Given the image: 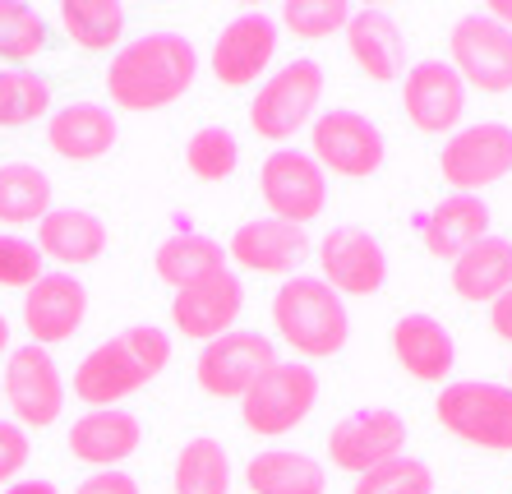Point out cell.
Returning <instances> with one entry per match:
<instances>
[{
  "label": "cell",
  "instance_id": "obj_1",
  "mask_svg": "<svg viewBox=\"0 0 512 494\" xmlns=\"http://www.w3.org/2000/svg\"><path fill=\"white\" fill-rule=\"evenodd\" d=\"M199 47L185 33H143L107 65V97L120 111H162L194 88Z\"/></svg>",
  "mask_w": 512,
  "mask_h": 494
},
{
  "label": "cell",
  "instance_id": "obj_2",
  "mask_svg": "<svg viewBox=\"0 0 512 494\" xmlns=\"http://www.w3.org/2000/svg\"><path fill=\"white\" fill-rule=\"evenodd\" d=\"M171 361V338L153 324H130L116 338L97 342L88 351L79 370H74V398L88 402L93 411H107L139 393L143 384H153Z\"/></svg>",
  "mask_w": 512,
  "mask_h": 494
},
{
  "label": "cell",
  "instance_id": "obj_3",
  "mask_svg": "<svg viewBox=\"0 0 512 494\" xmlns=\"http://www.w3.org/2000/svg\"><path fill=\"white\" fill-rule=\"evenodd\" d=\"M273 328L296 356L328 361L351 338V314H346V301L323 278L296 273L273 296Z\"/></svg>",
  "mask_w": 512,
  "mask_h": 494
},
{
  "label": "cell",
  "instance_id": "obj_4",
  "mask_svg": "<svg viewBox=\"0 0 512 494\" xmlns=\"http://www.w3.org/2000/svg\"><path fill=\"white\" fill-rule=\"evenodd\" d=\"M434 416L453 439L485 453H512V388L485 384V379H462L443 384L434 398Z\"/></svg>",
  "mask_w": 512,
  "mask_h": 494
},
{
  "label": "cell",
  "instance_id": "obj_5",
  "mask_svg": "<svg viewBox=\"0 0 512 494\" xmlns=\"http://www.w3.org/2000/svg\"><path fill=\"white\" fill-rule=\"evenodd\" d=\"M319 102H323V65L300 56V61L282 65L259 84V93L250 102V125L268 144H286L305 125H314Z\"/></svg>",
  "mask_w": 512,
  "mask_h": 494
},
{
  "label": "cell",
  "instance_id": "obj_6",
  "mask_svg": "<svg viewBox=\"0 0 512 494\" xmlns=\"http://www.w3.org/2000/svg\"><path fill=\"white\" fill-rule=\"evenodd\" d=\"M314 402H319V374L310 365L277 361L240 398V421H245L250 434H259V439H282V434H291L296 425L310 421Z\"/></svg>",
  "mask_w": 512,
  "mask_h": 494
},
{
  "label": "cell",
  "instance_id": "obj_7",
  "mask_svg": "<svg viewBox=\"0 0 512 494\" xmlns=\"http://www.w3.org/2000/svg\"><path fill=\"white\" fill-rule=\"evenodd\" d=\"M310 157L323 167V176H346V181H365L383 167L388 157V144H383V130L360 116V111H319L310 125Z\"/></svg>",
  "mask_w": 512,
  "mask_h": 494
},
{
  "label": "cell",
  "instance_id": "obj_8",
  "mask_svg": "<svg viewBox=\"0 0 512 494\" xmlns=\"http://www.w3.org/2000/svg\"><path fill=\"white\" fill-rule=\"evenodd\" d=\"M273 365H277L273 338H263L254 328H231V333H222L217 342H208V347L199 351L194 379H199V388L208 398L240 402Z\"/></svg>",
  "mask_w": 512,
  "mask_h": 494
},
{
  "label": "cell",
  "instance_id": "obj_9",
  "mask_svg": "<svg viewBox=\"0 0 512 494\" xmlns=\"http://www.w3.org/2000/svg\"><path fill=\"white\" fill-rule=\"evenodd\" d=\"M259 194L268 213L291 222V227H310L314 217L328 208V176L310 153L300 148H273L259 167Z\"/></svg>",
  "mask_w": 512,
  "mask_h": 494
},
{
  "label": "cell",
  "instance_id": "obj_10",
  "mask_svg": "<svg viewBox=\"0 0 512 494\" xmlns=\"http://www.w3.org/2000/svg\"><path fill=\"white\" fill-rule=\"evenodd\" d=\"M439 171L453 185V194H480L489 185H499L512 171V125H462L457 134H448V144L439 153Z\"/></svg>",
  "mask_w": 512,
  "mask_h": 494
},
{
  "label": "cell",
  "instance_id": "obj_11",
  "mask_svg": "<svg viewBox=\"0 0 512 494\" xmlns=\"http://www.w3.org/2000/svg\"><path fill=\"white\" fill-rule=\"evenodd\" d=\"M448 65L480 93H512V33L485 10L462 14L448 33Z\"/></svg>",
  "mask_w": 512,
  "mask_h": 494
},
{
  "label": "cell",
  "instance_id": "obj_12",
  "mask_svg": "<svg viewBox=\"0 0 512 494\" xmlns=\"http://www.w3.org/2000/svg\"><path fill=\"white\" fill-rule=\"evenodd\" d=\"M5 402L14 411V425H33V430H47L60 421L65 411V379H60V365L47 347H14L10 365H5Z\"/></svg>",
  "mask_w": 512,
  "mask_h": 494
},
{
  "label": "cell",
  "instance_id": "obj_13",
  "mask_svg": "<svg viewBox=\"0 0 512 494\" xmlns=\"http://www.w3.org/2000/svg\"><path fill=\"white\" fill-rule=\"evenodd\" d=\"M402 448L406 421L388 407H360L328 430V458H333L337 471H351V476H365L383 462L402 458Z\"/></svg>",
  "mask_w": 512,
  "mask_h": 494
},
{
  "label": "cell",
  "instance_id": "obj_14",
  "mask_svg": "<svg viewBox=\"0 0 512 494\" xmlns=\"http://www.w3.org/2000/svg\"><path fill=\"white\" fill-rule=\"evenodd\" d=\"M402 111L420 134H457L466 116V84L448 61H420L402 79Z\"/></svg>",
  "mask_w": 512,
  "mask_h": 494
},
{
  "label": "cell",
  "instance_id": "obj_15",
  "mask_svg": "<svg viewBox=\"0 0 512 494\" xmlns=\"http://www.w3.org/2000/svg\"><path fill=\"white\" fill-rule=\"evenodd\" d=\"M323 282L337 296H379L388 282V254L365 227H333L319 241Z\"/></svg>",
  "mask_w": 512,
  "mask_h": 494
},
{
  "label": "cell",
  "instance_id": "obj_16",
  "mask_svg": "<svg viewBox=\"0 0 512 494\" xmlns=\"http://www.w3.org/2000/svg\"><path fill=\"white\" fill-rule=\"evenodd\" d=\"M277 28L273 14L250 10V14H236L222 33H217V47H213V79L227 88H250L259 84V74L273 65L277 56Z\"/></svg>",
  "mask_w": 512,
  "mask_h": 494
},
{
  "label": "cell",
  "instance_id": "obj_17",
  "mask_svg": "<svg viewBox=\"0 0 512 494\" xmlns=\"http://www.w3.org/2000/svg\"><path fill=\"white\" fill-rule=\"evenodd\" d=\"M240 310H245V287H240V278L231 268H222L213 278H203L171 296V324H176L185 338L203 342V347L217 342L222 333H231Z\"/></svg>",
  "mask_w": 512,
  "mask_h": 494
},
{
  "label": "cell",
  "instance_id": "obj_18",
  "mask_svg": "<svg viewBox=\"0 0 512 494\" xmlns=\"http://www.w3.org/2000/svg\"><path fill=\"white\" fill-rule=\"evenodd\" d=\"M310 254L305 227H291L282 217H250L231 231L227 259H236L245 273H277V278H296V268Z\"/></svg>",
  "mask_w": 512,
  "mask_h": 494
},
{
  "label": "cell",
  "instance_id": "obj_19",
  "mask_svg": "<svg viewBox=\"0 0 512 494\" xmlns=\"http://www.w3.org/2000/svg\"><path fill=\"white\" fill-rule=\"evenodd\" d=\"M88 314V287L74 273H42L37 287L24 291V328L33 333L37 347L70 342L84 328Z\"/></svg>",
  "mask_w": 512,
  "mask_h": 494
},
{
  "label": "cell",
  "instance_id": "obj_20",
  "mask_svg": "<svg viewBox=\"0 0 512 494\" xmlns=\"http://www.w3.org/2000/svg\"><path fill=\"white\" fill-rule=\"evenodd\" d=\"M346 51H351V61L360 65V74L374 79V84H393V79L406 74V33L397 28L393 14L379 10V5L351 10Z\"/></svg>",
  "mask_w": 512,
  "mask_h": 494
},
{
  "label": "cell",
  "instance_id": "obj_21",
  "mask_svg": "<svg viewBox=\"0 0 512 494\" xmlns=\"http://www.w3.org/2000/svg\"><path fill=\"white\" fill-rule=\"evenodd\" d=\"M416 231L434 259H448V264H453L457 254H466L476 241L489 236V204L480 194H448V199H439L429 213L416 217Z\"/></svg>",
  "mask_w": 512,
  "mask_h": 494
},
{
  "label": "cell",
  "instance_id": "obj_22",
  "mask_svg": "<svg viewBox=\"0 0 512 494\" xmlns=\"http://www.w3.org/2000/svg\"><path fill=\"white\" fill-rule=\"evenodd\" d=\"M393 356L420 384H448L457 365V342L434 314H402L393 324Z\"/></svg>",
  "mask_w": 512,
  "mask_h": 494
},
{
  "label": "cell",
  "instance_id": "obj_23",
  "mask_svg": "<svg viewBox=\"0 0 512 494\" xmlns=\"http://www.w3.org/2000/svg\"><path fill=\"white\" fill-rule=\"evenodd\" d=\"M139 439H143V425H139V416L125 407L88 411V416H79V421L70 425V453L97 471H116L125 458H134V453H139Z\"/></svg>",
  "mask_w": 512,
  "mask_h": 494
},
{
  "label": "cell",
  "instance_id": "obj_24",
  "mask_svg": "<svg viewBox=\"0 0 512 494\" xmlns=\"http://www.w3.org/2000/svg\"><path fill=\"white\" fill-rule=\"evenodd\" d=\"M116 116L102 102H70L47 121V144L65 162H97L116 148Z\"/></svg>",
  "mask_w": 512,
  "mask_h": 494
},
{
  "label": "cell",
  "instance_id": "obj_25",
  "mask_svg": "<svg viewBox=\"0 0 512 494\" xmlns=\"http://www.w3.org/2000/svg\"><path fill=\"white\" fill-rule=\"evenodd\" d=\"M107 222L88 208H51L37 222V250L42 259H56L60 268H88L107 250Z\"/></svg>",
  "mask_w": 512,
  "mask_h": 494
},
{
  "label": "cell",
  "instance_id": "obj_26",
  "mask_svg": "<svg viewBox=\"0 0 512 494\" xmlns=\"http://www.w3.org/2000/svg\"><path fill=\"white\" fill-rule=\"evenodd\" d=\"M453 291L471 305H494L503 291H512V241L485 236L466 254L453 259Z\"/></svg>",
  "mask_w": 512,
  "mask_h": 494
},
{
  "label": "cell",
  "instance_id": "obj_27",
  "mask_svg": "<svg viewBox=\"0 0 512 494\" xmlns=\"http://www.w3.org/2000/svg\"><path fill=\"white\" fill-rule=\"evenodd\" d=\"M250 494H323L328 490V471L310 453H291V448H263L245 467Z\"/></svg>",
  "mask_w": 512,
  "mask_h": 494
},
{
  "label": "cell",
  "instance_id": "obj_28",
  "mask_svg": "<svg viewBox=\"0 0 512 494\" xmlns=\"http://www.w3.org/2000/svg\"><path fill=\"white\" fill-rule=\"evenodd\" d=\"M153 268H157V278L167 282V287L185 291V287H194V282L222 273V268H227V250H222L213 236H199V231H176L171 241L157 245Z\"/></svg>",
  "mask_w": 512,
  "mask_h": 494
},
{
  "label": "cell",
  "instance_id": "obj_29",
  "mask_svg": "<svg viewBox=\"0 0 512 494\" xmlns=\"http://www.w3.org/2000/svg\"><path fill=\"white\" fill-rule=\"evenodd\" d=\"M51 213V176L33 162H5L0 167V222L5 227H33Z\"/></svg>",
  "mask_w": 512,
  "mask_h": 494
},
{
  "label": "cell",
  "instance_id": "obj_30",
  "mask_svg": "<svg viewBox=\"0 0 512 494\" xmlns=\"http://www.w3.org/2000/svg\"><path fill=\"white\" fill-rule=\"evenodd\" d=\"M171 494H231V453L222 439H190L180 448Z\"/></svg>",
  "mask_w": 512,
  "mask_h": 494
},
{
  "label": "cell",
  "instance_id": "obj_31",
  "mask_svg": "<svg viewBox=\"0 0 512 494\" xmlns=\"http://www.w3.org/2000/svg\"><path fill=\"white\" fill-rule=\"evenodd\" d=\"M56 14L65 37L84 51H111L125 33V5L120 0H65Z\"/></svg>",
  "mask_w": 512,
  "mask_h": 494
},
{
  "label": "cell",
  "instance_id": "obj_32",
  "mask_svg": "<svg viewBox=\"0 0 512 494\" xmlns=\"http://www.w3.org/2000/svg\"><path fill=\"white\" fill-rule=\"evenodd\" d=\"M51 84L37 70H0V130H19L47 116Z\"/></svg>",
  "mask_w": 512,
  "mask_h": 494
},
{
  "label": "cell",
  "instance_id": "obj_33",
  "mask_svg": "<svg viewBox=\"0 0 512 494\" xmlns=\"http://www.w3.org/2000/svg\"><path fill=\"white\" fill-rule=\"evenodd\" d=\"M185 167L199 176V181L217 185V181H231L240 167V144L236 134L227 125H203L194 130V139L185 144Z\"/></svg>",
  "mask_w": 512,
  "mask_h": 494
},
{
  "label": "cell",
  "instance_id": "obj_34",
  "mask_svg": "<svg viewBox=\"0 0 512 494\" xmlns=\"http://www.w3.org/2000/svg\"><path fill=\"white\" fill-rule=\"evenodd\" d=\"M47 47V19L24 0H0V61L24 65Z\"/></svg>",
  "mask_w": 512,
  "mask_h": 494
},
{
  "label": "cell",
  "instance_id": "obj_35",
  "mask_svg": "<svg viewBox=\"0 0 512 494\" xmlns=\"http://www.w3.org/2000/svg\"><path fill=\"white\" fill-rule=\"evenodd\" d=\"M286 33L305 37V42H319V37H333V33H346L351 24V5L346 0H291L277 10Z\"/></svg>",
  "mask_w": 512,
  "mask_h": 494
},
{
  "label": "cell",
  "instance_id": "obj_36",
  "mask_svg": "<svg viewBox=\"0 0 512 494\" xmlns=\"http://www.w3.org/2000/svg\"><path fill=\"white\" fill-rule=\"evenodd\" d=\"M351 494H434V471H429L420 458H406L402 453V458L356 476Z\"/></svg>",
  "mask_w": 512,
  "mask_h": 494
},
{
  "label": "cell",
  "instance_id": "obj_37",
  "mask_svg": "<svg viewBox=\"0 0 512 494\" xmlns=\"http://www.w3.org/2000/svg\"><path fill=\"white\" fill-rule=\"evenodd\" d=\"M42 278V250L24 236H0V287L28 291Z\"/></svg>",
  "mask_w": 512,
  "mask_h": 494
},
{
  "label": "cell",
  "instance_id": "obj_38",
  "mask_svg": "<svg viewBox=\"0 0 512 494\" xmlns=\"http://www.w3.org/2000/svg\"><path fill=\"white\" fill-rule=\"evenodd\" d=\"M28 467V434L24 425L0 421V485H14V476Z\"/></svg>",
  "mask_w": 512,
  "mask_h": 494
},
{
  "label": "cell",
  "instance_id": "obj_39",
  "mask_svg": "<svg viewBox=\"0 0 512 494\" xmlns=\"http://www.w3.org/2000/svg\"><path fill=\"white\" fill-rule=\"evenodd\" d=\"M74 494H139V481H134V476H125V471H93V476H88L84 485H79V490Z\"/></svg>",
  "mask_w": 512,
  "mask_h": 494
},
{
  "label": "cell",
  "instance_id": "obj_40",
  "mask_svg": "<svg viewBox=\"0 0 512 494\" xmlns=\"http://www.w3.org/2000/svg\"><path fill=\"white\" fill-rule=\"evenodd\" d=\"M489 328H494V338L512 342V291H503L499 301L489 305Z\"/></svg>",
  "mask_w": 512,
  "mask_h": 494
},
{
  "label": "cell",
  "instance_id": "obj_41",
  "mask_svg": "<svg viewBox=\"0 0 512 494\" xmlns=\"http://www.w3.org/2000/svg\"><path fill=\"white\" fill-rule=\"evenodd\" d=\"M5 494H60L51 481H14V485H5Z\"/></svg>",
  "mask_w": 512,
  "mask_h": 494
},
{
  "label": "cell",
  "instance_id": "obj_42",
  "mask_svg": "<svg viewBox=\"0 0 512 494\" xmlns=\"http://www.w3.org/2000/svg\"><path fill=\"white\" fill-rule=\"evenodd\" d=\"M485 14L494 19V24H503L512 33V0H494V5H485Z\"/></svg>",
  "mask_w": 512,
  "mask_h": 494
},
{
  "label": "cell",
  "instance_id": "obj_43",
  "mask_svg": "<svg viewBox=\"0 0 512 494\" xmlns=\"http://www.w3.org/2000/svg\"><path fill=\"white\" fill-rule=\"evenodd\" d=\"M0 351H10V319L0 314Z\"/></svg>",
  "mask_w": 512,
  "mask_h": 494
},
{
  "label": "cell",
  "instance_id": "obj_44",
  "mask_svg": "<svg viewBox=\"0 0 512 494\" xmlns=\"http://www.w3.org/2000/svg\"><path fill=\"white\" fill-rule=\"evenodd\" d=\"M508 388H512V365H508Z\"/></svg>",
  "mask_w": 512,
  "mask_h": 494
}]
</instances>
